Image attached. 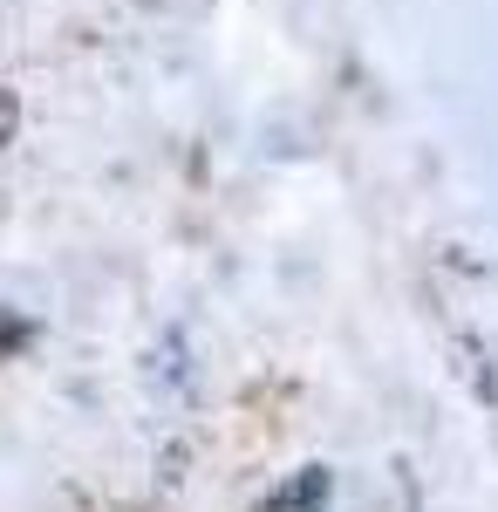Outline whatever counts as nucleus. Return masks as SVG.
I'll return each instance as SVG.
<instances>
[{"mask_svg":"<svg viewBox=\"0 0 498 512\" xmlns=\"http://www.w3.org/2000/svg\"><path fill=\"white\" fill-rule=\"evenodd\" d=\"M28 342H35V328H28V321H21V315H0V362H7L14 349H28Z\"/></svg>","mask_w":498,"mask_h":512,"instance_id":"2","label":"nucleus"},{"mask_svg":"<svg viewBox=\"0 0 498 512\" xmlns=\"http://www.w3.org/2000/svg\"><path fill=\"white\" fill-rule=\"evenodd\" d=\"M14 130H21V96L0 89V144H14Z\"/></svg>","mask_w":498,"mask_h":512,"instance_id":"3","label":"nucleus"},{"mask_svg":"<svg viewBox=\"0 0 498 512\" xmlns=\"http://www.w3.org/2000/svg\"><path fill=\"white\" fill-rule=\"evenodd\" d=\"M328 492H335V472L328 465H301V472L280 478L253 512H328Z\"/></svg>","mask_w":498,"mask_h":512,"instance_id":"1","label":"nucleus"}]
</instances>
